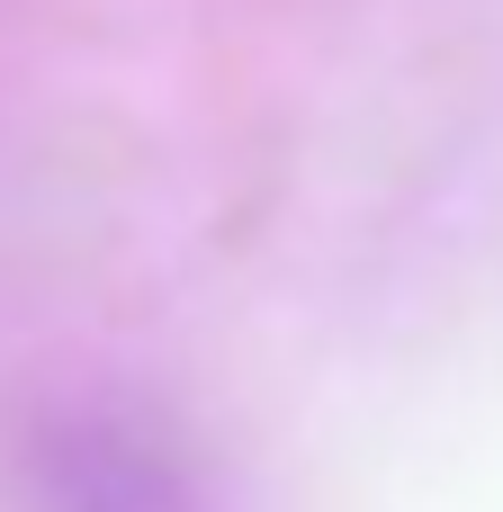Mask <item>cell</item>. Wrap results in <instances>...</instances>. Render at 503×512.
Segmentation results:
<instances>
[{
  "mask_svg": "<svg viewBox=\"0 0 503 512\" xmlns=\"http://www.w3.org/2000/svg\"><path fill=\"white\" fill-rule=\"evenodd\" d=\"M27 512H234L189 432L144 414H72L27 459Z\"/></svg>",
  "mask_w": 503,
  "mask_h": 512,
  "instance_id": "cell-1",
  "label": "cell"
}]
</instances>
